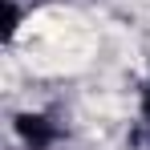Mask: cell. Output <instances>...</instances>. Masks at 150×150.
<instances>
[{"label":"cell","mask_w":150,"mask_h":150,"mask_svg":"<svg viewBox=\"0 0 150 150\" xmlns=\"http://www.w3.org/2000/svg\"><path fill=\"white\" fill-rule=\"evenodd\" d=\"M16 134L28 150H49L57 142V126L45 118V114H21L16 118Z\"/></svg>","instance_id":"1"},{"label":"cell","mask_w":150,"mask_h":150,"mask_svg":"<svg viewBox=\"0 0 150 150\" xmlns=\"http://www.w3.org/2000/svg\"><path fill=\"white\" fill-rule=\"evenodd\" d=\"M16 25H21V8L8 0V25H4V37H12V33H16Z\"/></svg>","instance_id":"2"},{"label":"cell","mask_w":150,"mask_h":150,"mask_svg":"<svg viewBox=\"0 0 150 150\" xmlns=\"http://www.w3.org/2000/svg\"><path fill=\"white\" fill-rule=\"evenodd\" d=\"M142 118L150 122V81H146V89H142Z\"/></svg>","instance_id":"3"}]
</instances>
